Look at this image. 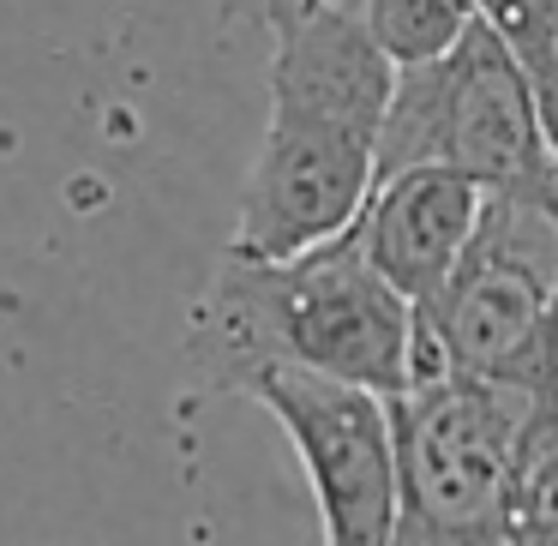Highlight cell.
Here are the masks:
<instances>
[{"label":"cell","mask_w":558,"mask_h":546,"mask_svg":"<svg viewBox=\"0 0 558 546\" xmlns=\"http://www.w3.org/2000/svg\"><path fill=\"white\" fill-rule=\"evenodd\" d=\"M270 37V121L229 234V253L246 258H289L361 217L397 90V61L373 43L361 0H325Z\"/></svg>","instance_id":"1"},{"label":"cell","mask_w":558,"mask_h":546,"mask_svg":"<svg viewBox=\"0 0 558 546\" xmlns=\"http://www.w3.org/2000/svg\"><path fill=\"white\" fill-rule=\"evenodd\" d=\"M186 361L205 390L234 397L265 366H301L373 397H402L414 378V306L373 270L354 222L289 258L222 246L186 318Z\"/></svg>","instance_id":"2"},{"label":"cell","mask_w":558,"mask_h":546,"mask_svg":"<svg viewBox=\"0 0 558 546\" xmlns=\"http://www.w3.org/2000/svg\"><path fill=\"white\" fill-rule=\"evenodd\" d=\"M433 373L505 378L558 397V193L486 186L457 270L414 306V378Z\"/></svg>","instance_id":"3"},{"label":"cell","mask_w":558,"mask_h":546,"mask_svg":"<svg viewBox=\"0 0 558 546\" xmlns=\"http://www.w3.org/2000/svg\"><path fill=\"white\" fill-rule=\"evenodd\" d=\"M421 162L462 169L481 186L558 193L534 73L486 13L445 54L397 66L385 138H378V174L421 169Z\"/></svg>","instance_id":"4"},{"label":"cell","mask_w":558,"mask_h":546,"mask_svg":"<svg viewBox=\"0 0 558 546\" xmlns=\"http://www.w3.org/2000/svg\"><path fill=\"white\" fill-rule=\"evenodd\" d=\"M241 397H253L289 438L318 510V546H390L397 534L390 402L301 366H265Z\"/></svg>","instance_id":"5"},{"label":"cell","mask_w":558,"mask_h":546,"mask_svg":"<svg viewBox=\"0 0 558 546\" xmlns=\"http://www.w3.org/2000/svg\"><path fill=\"white\" fill-rule=\"evenodd\" d=\"M481 210L486 186L474 174L421 162V169L378 174L361 217H354V234H361V253L373 258L378 277L409 306H426L457 270Z\"/></svg>","instance_id":"6"},{"label":"cell","mask_w":558,"mask_h":546,"mask_svg":"<svg viewBox=\"0 0 558 546\" xmlns=\"http://www.w3.org/2000/svg\"><path fill=\"white\" fill-rule=\"evenodd\" d=\"M510 546H558V409L534 414L505 486Z\"/></svg>","instance_id":"7"},{"label":"cell","mask_w":558,"mask_h":546,"mask_svg":"<svg viewBox=\"0 0 558 546\" xmlns=\"http://www.w3.org/2000/svg\"><path fill=\"white\" fill-rule=\"evenodd\" d=\"M481 13H486V0H361L366 31H373V43L397 66L445 54Z\"/></svg>","instance_id":"8"},{"label":"cell","mask_w":558,"mask_h":546,"mask_svg":"<svg viewBox=\"0 0 558 546\" xmlns=\"http://www.w3.org/2000/svg\"><path fill=\"white\" fill-rule=\"evenodd\" d=\"M486 19L522 54L529 73H541L558 54V0H486Z\"/></svg>","instance_id":"9"},{"label":"cell","mask_w":558,"mask_h":546,"mask_svg":"<svg viewBox=\"0 0 558 546\" xmlns=\"http://www.w3.org/2000/svg\"><path fill=\"white\" fill-rule=\"evenodd\" d=\"M390 546H510V529H450V522L397 517Z\"/></svg>","instance_id":"10"},{"label":"cell","mask_w":558,"mask_h":546,"mask_svg":"<svg viewBox=\"0 0 558 546\" xmlns=\"http://www.w3.org/2000/svg\"><path fill=\"white\" fill-rule=\"evenodd\" d=\"M534 97H541V126H546V150H553V169H558V54L534 73Z\"/></svg>","instance_id":"11"},{"label":"cell","mask_w":558,"mask_h":546,"mask_svg":"<svg viewBox=\"0 0 558 546\" xmlns=\"http://www.w3.org/2000/svg\"><path fill=\"white\" fill-rule=\"evenodd\" d=\"M253 7H258V19H265V25H282V19L313 13V7H325V0H253Z\"/></svg>","instance_id":"12"}]
</instances>
